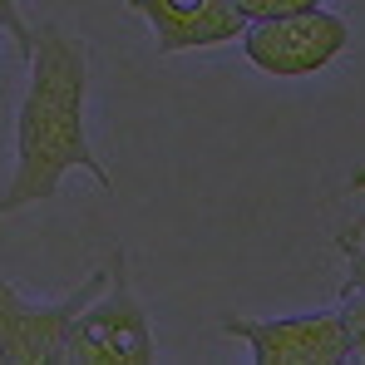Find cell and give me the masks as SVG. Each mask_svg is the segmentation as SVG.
Listing matches in <instances>:
<instances>
[{"label": "cell", "mask_w": 365, "mask_h": 365, "mask_svg": "<svg viewBox=\"0 0 365 365\" xmlns=\"http://www.w3.org/2000/svg\"><path fill=\"white\" fill-rule=\"evenodd\" d=\"M341 237H351V242H365V222H356L351 232H341Z\"/></svg>", "instance_id": "obj_12"}, {"label": "cell", "mask_w": 365, "mask_h": 365, "mask_svg": "<svg viewBox=\"0 0 365 365\" xmlns=\"http://www.w3.org/2000/svg\"><path fill=\"white\" fill-rule=\"evenodd\" d=\"M0 30L15 40V50H20V60L30 64V55H35V30L20 20V5L15 0H0Z\"/></svg>", "instance_id": "obj_9"}, {"label": "cell", "mask_w": 365, "mask_h": 365, "mask_svg": "<svg viewBox=\"0 0 365 365\" xmlns=\"http://www.w3.org/2000/svg\"><path fill=\"white\" fill-rule=\"evenodd\" d=\"M84 99H89V45L64 25L45 20L35 30L30 84L15 119V173L0 187V217L50 202L69 168H84L104 192H114L109 168L89 148Z\"/></svg>", "instance_id": "obj_1"}, {"label": "cell", "mask_w": 365, "mask_h": 365, "mask_svg": "<svg viewBox=\"0 0 365 365\" xmlns=\"http://www.w3.org/2000/svg\"><path fill=\"white\" fill-rule=\"evenodd\" d=\"M237 5V15H242L247 25L252 20H277V15H297V10H316L321 0H232Z\"/></svg>", "instance_id": "obj_7"}, {"label": "cell", "mask_w": 365, "mask_h": 365, "mask_svg": "<svg viewBox=\"0 0 365 365\" xmlns=\"http://www.w3.org/2000/svg\"><path fill=\"white\" fill-rule=\"evenodd\" d=\"M341 321H346V336H351V361L365 365V292H346Z\"/></svg>", "instance_id": "obj_8"}, {"label": "cell", "mask_w": 365, "mask_h": 365, "mask_svg": "<svg viewBox=\"0 0 365 365\" xmlns=\"http://www.w3.org/2000/svg\"><path fill=\"white\" fill-rule=\"evenodd\" d=\"M158 356L153 346V326L148 311L133 297L128 282V257L123 247L109 257V282L99 287V297L79 306V316L69 321L64 336V361L79 365H148Z\"/></svg>", "instance_id": "obj_2"}, {"label": "cell", "mask_w": 365, "mask_h": 365, "mask_svg": "<svg viewBox=\"0 0 365 365\" xmlns=\"http://www.w3.org/2000/svg\"><path fill=\"white\" fill-rule=\"evenodd\" d=\"M336 247L346 252V292H365V242L336 237Z\"/></svg>", "instance_id": "obj_10"}, {"label": "cell", "mask_w": 365, "mask_h": 365, "mask_svg": "<svg viewBox=\"0 0 365 365\" xmlns=\"http://www.w3.org/2000/svg\"><path fill=\"white\" fill-rule=\"evenodd\" d=\"M104 282H109V267L104 272H89L60 302L35 306L15 292V282L0 277V361L5 365H60L69 321L79 316V306L89 302V297H99Z\"/></svg>", "instance_id": "obj_4"}, {"label": "cell", "mask_w": 365, "mask_h": 365, "mask_svg": "<svg viewBox=\"0 0 365 365\" xmlns=\"http://www.w3.org/2000/svg\"><path fill=\"white\" fill-rule=\"evenodd\" d=\"M351 192H365V168H356V173H351Z\"/></svg>", "instance_id": "obj_11"}, {"label": "cell", "mask_w": 365, "mask_h": 365, "mask_svg": "<svg viewBox=\"0 0 365 365\" xmlns=\"http://www.w3.org/2000/svg\"><path fill=\"white\" fill-rule=\"evenodd\" d=\"M222 336L247 341L257 365H346L351 336L341 311H302V316H222Z\"/></svg>", "instance_id": "obj_5"}, {"label": "cell", "mask_w": 365, "mask_h": 365, "mask_svg": "<svg viewBox=\"0 0 365 365\" xmlns=\"http://www.w3.org/2000/svg\"><path fill=\"white\" fill-rule=\"evenodd\" d=\"M247 64H257L272 79H306L321 74L326 64H336L351 50V25L336 10H297V15H277V20H252L242 35Z\"/></svg>", "instance_id": "obj_3"}, {"label": "cell", "mask_w": 365, "mask_h": 365, "mask_svg": "<svg viewBox=\"0 0 365 365\" xmlns=\"http://www.w3.org/2000/svg\"><path fill=\"white\" fill-rule=\"evenodd\" d=\"M133 15L148 20L153 50L182 55V50H207V45H232L247 30L232 0H123Z\"/></svg>", "instance_id": "obj_6"}]
</instances>
